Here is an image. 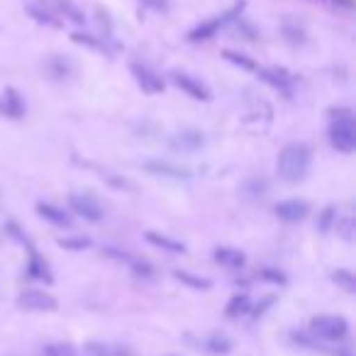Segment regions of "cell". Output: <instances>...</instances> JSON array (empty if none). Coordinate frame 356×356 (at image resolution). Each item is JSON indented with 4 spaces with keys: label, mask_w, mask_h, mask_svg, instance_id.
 <instances>
[{
    "label": "cell",
    "mask_w": 356,
    "mask_h": 356,
    "mask_svg": "<svg viewBox=\"0 0 356 356\" xmlns=\"http://www.w3.org/2000/svg\"><path fill=\"white\" fill-rule=\"evenodd\" d=\"M127 264L137 278H152L154 276V266L149 261H144V259H129Z\"/></svg>",
    "instance_id": "obj_24"
},
{
    "label": "cell",
    "mask_w": 356,
    "mask_h": 356,
    "mask_svg": "<svg viewBox=\"0 0 356 356\" xmlns=\"http://www.w3.org/2000/svg\"><path fill=\"white\" fill-rule=\"evenodd\" d=\"M27 273H30L32 278H37V281H44V283L54 281V276H51V271H49V266H47V261L32 247H30V264H27Z\"/></svg>",
    "instance_id": "obj_16"
},
{
    "label": "cell",
    "mask_w": 356,
    "mask_h": 356,
    "mask_svg": "<svg viewBox=\"0 0 356 356\" xmlns=\"http://www.w3.org/2000/svg\"><path fill=\"white\" fill-rule=\"evenodd\" d=\"M17 305L30 312H51V310H56L59 302H56L54 296H49V293H44V291H25L17 298Z\"/></svg>",
    "instance_id": "obj_7"
},
{
    "label": "cell",
    "mask_w": 356,
    "mask_h": 356,
    "mask_svg": "<svg viewBox=\"0 0 356 356\" xmlns=\"http://www.w3.org/2000/svg\"><path fill=\"white\" fill-rule=\"evenodd\" d=\"M171 81L176 88H181L186 95H191L193 100H203V103H208V100H213V93H210V88L205 83H200L198 79H193V76L184 74V71H173L171 74Z\"/></svg>",
    "instance_id": "obj_6"
},
{
    "label": "cell",
    "mask_w": 356,
    "mask_h": 356,
    "mask_svg": "<svg viewBox=\"0 0 356 356\" xmlns=\"http://www.w3.org/2000/svg\"><path fill=\"white\" fill-rule=\"evenodd\" d=\"M259 276H261L264 281H268V283H278V286H283V283L288 281L286 273L276 271V268H261V271H259Z\"/></svg>",
    "instance_id": "obj_32"
},
{
    "label": "cell",
    "mask_w": 356,
    "mask_h": 356,
    "mask_svg": "<svg viewBox=\"0 0 356 356\" xmlns=\"http://www.w3.org/2000/svg\"><path fill=\"white\" fill-rule=\"evenodd\" d=\"M173 278L181 283H186V286L195 288V291H208L210 286H213V281L210 278H203V276H193V273L188 271H173Z\"/></svg>",
    "instance_id": "obj_20"
},
{
    "label": "cell",
    "mask_w": 356,
    "mask_h": 356,
    "mask_svg": "<svg viewBox=\"0 0 356 356\" xmlns=\"http://www.w3.org/2000/svg\"><path fill=\"white\" fill-rule=\"evenodd\" d=\"M69 205H71V210H74L76 215H81V218L88 220V222H100V220L105 218L103 205H100L98 200H95L90 193L71 195V198H69Z\"/></svg>",
    "instance_id": "obj_5"
},
{
    "label": "cell",
    "mask_w": 356,
    "mask_h": 356,
    "mask_svg": "<svg viewBox=\"0 0 356 356\" xmlns=\"http://www.w3.org/2000/svg\"><path fill=\"white\" fill-rule=\"evenodd\" d=\"M332 281H334V283H339V286L344 288L346 293H354V288H356L354 273H351V271H346V268H337V271L332 273Z\"/></svg>",
    "instance_id": "obj_23"
},
{
    "label": "cell",
    "mask_w": 356,
    "mask_h": 356,
    "mask_svg": "<svg viewBox=\"0 0 356 356\" xmlns=\"http://www.w3.org/2000/svg\"><path fill=\"white\" fill-rule=\"evenodd\" d=\"M59 247L69 249V252H83V249L90 247V239L88 237H64V239H59Z\"/></svg>",
    "instance_id": "obj_25"
},
{
    "label": "cell",
    "mask_w": 356,
    "mask_h": 356,
    "mask_svg": "<svg viewBox=\"0 0 356 356\" xmlns=\"http://www.w3.org/2000/svg\"><path fill=\"white\" fill-rule=\"evenodd\" d=\"M86 351H88L90 356H110V346L100 344V341H90V344H86Z\"/></svg>",
    "instance_id": "obj_34"
},
{
    "label": "cell",
    "mask_w": 356,
    "mask_h": 356,
    "mask_svg": "<svg viewBox=\"0 0 356 356\" xmlns=\"http://www.w3.org/2000/svg\"><path fill=\"white\" fill-rule=\"evenodd\" d=\"M42 354L44 356H76V349L71 344H47Z\"/></svg>",
    "instance_id": "obj_28"
},
{
    "label": "cell",
    "mask_w": 356,
    "mask_h": 356,
    "mask_svg": "<svg viewBox=\"0 0 356 356\" xmlns=\"http://www.w3.org/2000/svg\"><path fill=\"white\" fill-rule=\"evenodd\" d=\"M330 144L341 154H349L356 149V124L354 115L349 108H334L330 110Z\"/></svg>",
    "instance_id": "obj_2"
},
{
    "label": "cell",
    "mask_w": 356,
    "mask_h": 356,
    "mask_svg": "<svg viewBox=\"0 0 356 356\" xmlns=\"http://www.w3.org/2000/svg\"><path fill=\"white\" fill-rule=\"evenodd\" d=\"M0 115L10 120L25 118V100H22V95L15 88L3 90V95H0Z\"/></svg>",
    "instance_id": "obj_11"
},
{
    "label": "cell",
    "mask_w": 356,
    "mask_h": 356,
    "mask_svg": "<svg viewBox=\"0 0 356 356\" xmlns=\"http://www.w3.org/2000/svg\"><path fill=\"white\" fill-rule=\"evenodd\" d=\"M173 149H181V152H198L205 144V137L200 129H181V132L173 137Z\"/></svg>",
    "instance_id": "obj_12"
},
{
    "label": "cell",
    "mask_w": 356,
    "mask_h": 356,
    "mask_svg": "<svg viewBox=\"0 0 356 356\" xmlns=\"http://www.w3.org/2000/svg\"><path fill=\"white\" fill-rule=\"evenodd\" d=\"M312 161V152L307 144L302 142H291L281 149L278 154V176L286 184H300L302 178L307 176V168Z\"/></svg>",
    "instance_id": "obj_1"
},
{
    "label": "cell",
    "mask_w": 356,
    "mask_h": 356,
    "mask_svg": "<svg viewBox=\"0 0 356 356\" xmlns=\"http://www.w3.org/2000/svg\"><path fill=\"white\" fill-rule=\"evenodd\" d=\"M27 13H30V15L35 17L37 22H44V25H56V20H54V17H51L47 10H40V8L30 6V8H27Z\"/></svg>",
    "instance_id": "obj_33"
},
{
    "label": "cell",
    "mask_w": 356,
    "mask_h": 356,
    "mask_svg": "<svg viewBox=\"0 0 356 356\" xmlns=\"http://www.w3.org/2000/svg\"><path fill=\"white\" fill-rule=\"evenodd\" d=\"M49 71L54 79H66V74L71 71V64L69 61H61L59 56H54V59L49 61Z\"/></svg>",
    "instance_id": "obj_30"
},
{
    "label": "cell",
    "mask_w": 356,
    "mask_h": 356,
    "mask_svg": "<svg viewBox=\"0 0 356 356\" xmlns=\"http://www.w3.org/2000/svg\"><path fill=\"white\" fill-rule=\"evenodd\" d=\"M213 259L220 264V266L225 268H242L244 264H247V257H244V252H239V249H232V247H218L213 254Z\"/></svg>",
    "instance_id": "obj_13"
},
{
    "label": "cell",
    "mask_w": 356,
    "mask_h": 356,
    "mask_svg": "<svg viewBox=\"0 0 356 356\" xmlns=\"http://www.w3.org/2000/svg\"><path fill=\"white\" fill-rule=\"evenodd\" d=\"M142 6H147L149 10L166 13L168 10V0H142Z\"/></svg>",
    "instance_id": "obj_35"
},
{
    "label": "cell",
    "mask_w": 356,
    "mask_h": 356,
    "mask_svg": "<svg viewBox=\"0 0 356 356\" xmlns=\"http://www.w3.org/2000/svg\"><path fill=\"white\" fill-rule=\"evenodd\" d=\"M259 76H261V81H266L271 88H276L281 95H286V98H291L293 95V76L288 74L283 66H268V69H257Z\"/></svg>",
    "instance_id": "obj_9"
},
{
    "label": "cell",
    "mask_w": 356,
    "mask_h": 356,
    "mask_svg": "<svg viewBox=\"0 0 356 356\" xmlns=\"http://www.w3.org/2000/svg\"><path fill=\"white\" fill-rule=\"evenodd\" d=\"M144 239H147L152 247L161 249V252H168V254H186V244L178 242V239H171L166 237V234L161 232H147L144 234Z\"/></svg>",
    "instance_id": "obj_15"
},
{
    "label": "cell",
    "mask_w": 356,
    "mask_h": 356,
    "mask_svg": "<svg viewBox=\"0 0 356 356\" xmlns=\"http://www.w3.org/2000/svg\"><path fill=\"white\" fill-rule=\"evenodd\" d=\"M283 37H286L291 44H302V42H305V30L298 27L293 20H286L283 22Z\"/></svg>",
    "instance_id": "obj_21"
},
{
    "label": "cell",
    "mask_w": 356,
    "mask_h": 356,
    "mask_svg": "<svg viewBox=\"0 0 356 356\" xmlns=\"http://www.w3.org/2000/svg\"><path fill=\"white\" fill-rule=\"evenodd\" d=\"M334 218H337V208H334V205L325 208V210H322L320 222H317V229H320V232H330L332 225H334Z\"/></svg>",
    "instance_id": "obj_29"
},
{
    "label": "cell",
    "mask_w": 356,
    "mask_h": 356,
    "mask_svg": "<svg viewBox=\"0 0 356 356\" xmlns=\"http://www.w3.org/2000/svg\"><path fill=\"white\" fill-rule=\"evenodd\" d=\"M268 193V181L261 176H254V178H247L242 184V195L247 200H259Z\"/></svg>",
    "instance_id": "obj_18"
},
{
    "label": "cell",
    "mask_w": 356,
    "mask_h": 356,
    "mask_svg": "<svg viewBox=\"0 0 356 356\" xmlns=\"http://www.w3.org/2000/svg\"><path fill=\"white\" fill-rule=\"evenodd\" d=\"M249 310H252V300H249L247 293H239V296H234L232 300L227 302L225 315L227 317H242V315H247Z\"/></svg>",
    "instance_id": "obj_19"
},
{
    "label": "cell",
    "mask_w": 356,
    "mask_h": 356,
    "mask_svg": "<svg viewBox=\"0 0 356 356\" xmlns=\"http://www.w3.org/2000/svg\"><path fill=\"white\" fill-rule=\"evenodd\" d=\"M222 56L227 61H232V64H237V66H242V69H247V71H257L259 66L254 64L252 59H249V56H244V54H237V51H222Z\"/></svg>",
    "instance_id": "obj_26"
},
{
    "label": "cell",
    "mask_w": 356,
    "mask_h": 356,
    "mask_svg": "<svg viewBox=\"0 0 356 356\" xmlns=\"http://www.w3.org/2000/svg\"><path fill=\"white\" fill-rule=\"evenodd\" d=\"M273 213L278 215V220H283V222H302V220L307 218V213H310V205L305 203V200H281V203H276V208H273Z\"/></svg>",
    "instance_id": "obj_10"
},
{
    "label": "cell",
    "mask_w": 356,
    "mask_h": 356,
    "mask_svg": "<svg viewBox=\"0 0 356 356\" xmlns=\"http://www.w3.org/2000/svg\"><path fill=\"white\" fill-rule=\"evenodd\" d=\"M149 173L154 176H166V178H191V173L186 168H178L173 163H166V161H147L144 163Z\"/></svg>",
    "instance_id": "obj_17"
},
{
    "label": "cell",
    "mask_w": 356,
    "mask_h": 356,
    "mask_svg": "<svg viewBox=\"0 0 356 356\" xmlns=\"http://www.w3.org/2000/svg\"><path fill=\"white\" fill-rule=\"evenodd\" d=\"M205 346H208V351H213V354H227V351L232 349V341L222 334H215V337H210V339H205Z\"/></svg>",
    "instance_id": "obj_22"
},
{
    "label": "cell",
    "mask_w": 356,
    "mask_h": 356,
    "mask_svg": "<svg viewBox=\"0 0 356 356\" xmlns=\"http://www.w3.org/2000/svg\"><path fill=\"white\" fill-rule=\"evenodd\" d=\"M59 8H61V13H66V15H69V20L76 22V25H83V22H86V15L74 6V3H71V0H59Z\"/></svg>",
    "instance_id": "obj_27"
},
{
    "label": "cell",
    "mask_w": 356,
    "mask_h": 356,
    "mask_svg": "<svg viewBox=\"0 0 356 356\" xmlns=\"http://www.w3.org/2000/svg\"><path fill=\"white\" fill-rule=\"evenodd\" d=\"M334 3H339V6H344V8H351V0H334Z\"/></svg>",
    "instance_id": "obj_36"
},
{
    "label": "cell",
    "mask_w": 356,
    "mask_h": 356,
    "mask_svg": "<svg viewBox=\"0 0 356 356\" xmlns=\"http://www.w3.org/2000/svg\"><path fill=\"white\" fill-rule=\"evenodd\" d=\"M244 8H247V3H244V0H239V3H234V6L229 8L227 13H222L220 17H213V20H208V22H200L198 27H193V30L188 32V40L191 42L213 40V37L218 35V30H222L225 25H229V22H234L239 15H242Z\"/></svg>",
    "instance_id": "obj_3"
},
{
    "label": "cell",
    "mask_w": 356,
    "mask_h": 356,
    "mask_svg": "<svg viewBox=\"0 0 356 356\" xmlns=\"http://www.w3.org/2000/svg\"><path fill=\"white\" fill-rule=\"evenodd\" d=\"M334 227H337V232H339L341 237L346 239V242H351V239H354V220H351V218L337 220Z\"/></svg>",
    "instance_id": "obj_31"
},
{
    "label": "cell",
    "mask_w": 356,
    "mask_h": 356,
    "mask_svg": "<svg viewBox=\"0 0 356 356\" xmlns=\"http://www.w3.org/2000/svg\"><path fill=\"white\" fill-rule=\"evenodd\" d=\"M37 213H40L42 220H47V222L56 225V227H71V215L64 213L61 208H56V205H51V203H37Z\"/></svg>",
    "instance_id": "obj_14"
},
{
    "label": "cell",
    "mask_w": 356,
    "mask_h": 356,
    "mask_svg": "<svg viewBox=\"0 0 356 356\" xmlns=\"http://www.w3.org/2000/svg\"><path fill=\"white\" fill-rule=\"evenodd\" d=\"M310 330L315 337L327 341H341L349 334V322L339 315H320L310 322Z\"/></svg>",
    "instance_id": "obj_4"
},
{
    "label": "cell",
    "mask_w": 356,
    "mask_h": 356,
    "mask_svg": "<svg viewBox=\"0 0 356 356\" xmlns=\"http://www.w3.org/2000/svg\"><path fill=\"white\" fill-rule=\"evenodd\" d=\"M129 71H132L134 81H137V86L144 90V93L149 95H156L163 90V79L156 74V71H152L147 64H139V61H134L132 66H129Z\"/></svg>",
    "instance_id": "obj_8"
}]
</instances>
